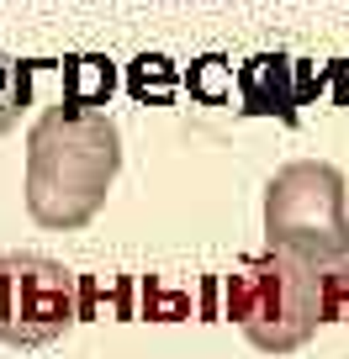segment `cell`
I'll return each instance as SVG.
<instances>
[{
  "label": "cell",
  "instance_id": "obj_7",
  "mask_svg": "<svg viewBox=\"0 0 349 359\" xmlns=\"http://www.w3.org/2000/svg\"><path fill=\"white\" fill-rule=\"evenodd\" d=\"M112 312L117 323L133 317V280L127 275H79V323Z\"/></svg>",
  "mask_w": 349,
  "mask_h": 359
},
{
  "label": "cell",
  "instance_id": "obj_5",
  "mask_svg": "<svg viewBox=\"0 0 349 359\" xmlns=\"http://www.w3.org/2000/svg\"><path fill=\"white\" fill-rule=\"evenodd\" d=\"M238 111L249 116H281L296 122V85H291V58L286 53H254L238 69Z\"/></svg>",
  "mask_w": 349,
  "mask_h": 359
},
{
  "label": "cell",
  "instance_id": "obj_2",
  "mask_svg": "<svg viewBox=\"0 0 349 359\" xmlns=\"http://www.w3.org/2000/svg\"><path fill=\"white\" fill-rule=\"evenodd\" d=\"M223 312L265 354H291L323 323V269L302 254L265 248L223 280Z\"/></svg>",
  "mask_w": 349,
  "mask_h": 359
},
{
  "label": "cell",
  "instance_id": "obj_11",
  "mask_svg": "<svg viewBox=\"0 0 349 359\" xmlns=\"http://www.w3.org/2000/svg\"><path fill=\"white\" fill-rule=\"evenodd\" d=\"M143 317L148 323H185V317H191V296L164 285L159 275H148L143 280Z\"/></svg>",
  "mask_w": 349,
  "mask_h": 359
},
{
  "label": "cell",
  "instance_id": "obj_4",
  "mask_svg": "<svg viewBox=\"0 0 349 359\" xmlns=\"http://www.w3.org/2000/svg\"><path fill=\"white\" fill-rule=\"evenodd\" d=\"M79 323V275L48 254H0V344L43 348Z\"/></svg>",
  "mask_w": 349,
  "mask_h": 359
},
{
  "label": "cell",
  "instance_id": "obj_8",
  "mask_svg": "<svg viewBox=\"0 0 349 359\" xmlns=\"http://www.w3.org/2000/svg\"><path fill=\"white\" fill-rule=\"evenodd\" d=\"M127 90H133V101H169L175 95V64L164 53H138L127 64Z\"/></svg>",
  "mask_w": 349,
  "mask_h": 359
},
{
  "label": "cell",
  "instance_id": "obj_10",
  "mask_svg": "<svg viewBox=\"0 0 349 359\" xmlns=\"http://www.w3.org/2000/svg\"><path fill=\"white\" fill-rule=\"evenodd\" d=\"M27 90H32V69L0 53V133L16 127V116H22V106H27Z\"/></svg>",
  "mask_w": 349,
  "mask_h": 359
},
{
  "label": "cell",
  "instance_id": "obj_9",
  "mask_svg": "<svg viewBox=\"0 0 349 359\" xmlns=\"http://www.w3.org/2000/svg\"><path fill=\"white\" fill-rule=\"evenodd\" d=\"M233 85H238V74H233V64H228L223 53H206V58L191 64V95L202 106H228L233 101Z\"/></svg>",
  "mask_w": 349,
  "mask_h": 359
},
{
  "label": "cell",
  "instance_id": "obj_3",
  "mask_svg": "<svg viewBox=\"0 0 349 359\" xmlns=\"http://www.w3.org/2000/svg\"><path fill=\"white\" fill-rule=\"evenodd\" d=\"M265 238L270 248L312 259L317 269L349 254V191L334 164H286L265 185Z\"/></svg>",
  "mask_w": 349,
  "mask_h": 359
},
{
  "label": "cell",
  "instance_id": "obj_12",
  "mask_svg": "<svg viewBox=\"0 0 349 359\" xmlns=\"http://www.w3.org/2000/svg\"><path fill=\"white\" fill-rule=\"evenodd\" d=\"M323 323H349V264L323 275Z\"/></svg>",
  "mask_w": 349,
  "mask_h": 359
},
{
  "label": "cell",
  "instance_id": "obj_1",
  "mask_svg": "<svg viewBox=\"0 0 349 359\" xmlns=\"http://www.w3.org/2000/svg\"><path fill=\"white\" fill-rule=\"evenodd\" d=\"M122 169V133L106 111L48 106L27 133V217L48 233L85 227Z\"/></svg>",
  "mask_w": 349,
  "mask_h": 359
},
{
  "label": "cell",
  "instance_id": "obj_6",
  "mask_svg": "<svg viewBox=\"0 0 349 359\" xmlns=\"http://www.w3.org/2000/svg\"><path fill=\"white\" fill-rule=\"evenodd\" d=\"M117 90V69L112 58L101 53H79L64 64V101L58 106H74V111H101L106 101H112Z\"/></svg>",
  "mask_w": 349,
  "mask_h": 359
}]
</instances>
